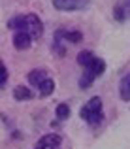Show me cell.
Masks as SVG:
<instances>
[{
  "label": "cell",
  "instance_id": "cell-8",
  "mask_svg": "<svg viewBox=\"0 0 130 149\" xmlns=\"http://www.w3.org/2000/svg\"><path fill=\"white\" fill-rule=\"evenodd\" d=\"M13 98L15 100H30L32 98V91H30L29 87H25V85H19V87H15L13 91Z\"/></svg>",
  "mask_w": 130,
  "mask_h": 149
},
{
  "label": "cell",
  "instance_id": "cell-16",
  "mask_svg": "<svg viewBox=\"0 0 130 149\" xmlns=\"http://www.w3.org/2000/svg\"><path fill=\"white\" fill-rule=\"evenodd\" d=\"M113 15H115L117 21H124V10H123L121 6H117L115 10H113Z\"/></svg>",
  "mask_w": 130,
  "mask_h": 149
},
{
  "label": "cell",
  "instance_id": "cell-9",
  "mask_svg": "<svg viewBox=\"0 0 130 149\" xmlns=\"http://www.w3.org/2000/svg\"><path fill=\"white\" fill-rule=\"evenodd\" d=\"M92 61H94V55L87 49L77 55V62H79V66H83V68H89V66L92 64Z\"/></svg>",
  "mask_w": 130,
  "mask_h": 149
},
{
  "label": "cell",
  "instance_id": "cell-14",
  "mask_svg": "<svg viewBox=\"0 0 130 149\" xmlns=\"http://www.w3.org/2000/svg\"><path fill=\"white\" fill-rule=\"evenodd\" d=\"M55 115H57V119H60V121L68 119V117H70V108L66 104H58L57 109H55Z\"/></svg>",
  "mask_w": 130,
  "mask_h": 149
},
{
  "label": "cell",
  "instance_id": "cell-6",
  "mask_svg": "<svg viewBox=\"0 0 130 149\" xmlns=\"http://www.w3.org/2000/svg\"><path fill=\"white\" fill-rule=\"evenodd\" d=\"M45 79H47V72H45V70H42V68H36V70H32V72H29V81H30V85H36V87H40V85H42Z\"/></svg>",
  "mask_w": 130,
  "mask_h": 149
},
{
  "label": "cell",
  "instance_id": "cell-7",
  "mask_svg": "<svg viewBox=\"0 0 130 149\" xmlns=\"http://www.w3.org/2000/svg\"><path fill=\"white\" fill-rule=\"evenodd\" d=\"M119 93H121V98H123L124 102H128V100H130V74H127V76L121 79Z\"/></svg>",
  "mask_w": 130,
  "mask_h": 149
},
{
  "label": "cell",
  "instance_id": "cell-17",
  "mask_svg": "<svg viewBox=\"0 0 130 149\" xmlns=\"http://www.w3.org/2000/svg\"><path fill=\"white\" fill-rule=\"evenodd\" d=\"M34 149H53V147H42V146H36Z\"/></svg>",
  "mask_w": 130,
  "mask_h": 149
},
{
  "label": "cell",
  "instance_id": "cell-10",
  "mask_svg": "<svg viewBox=\"0 0 130 149\" xmlns=\"http://www.w3.org/2000/svg\"><path fill=\"white\" fill-rule=\"evenodd\" d=\"M89 70L94 74V76H100V74H104V70H106V62L102 61V58H94L92 64L89 66Z\"/></svg>",
  "mask_w": 130,
  "mask_h": 149
},
{
  "label": "cell",
  "instance_id": "cell-15",
  "mask_svg": "<svg viewBox=\"0 0 130 149\" xmlns=\"http://www.w3.org/2000/svg\"><path fill=\"white\" fill-rule=\"evenodd\" d=\"M6 81H8V70H6V66H4V62H0V85H6Z\"/></svg>",
  "mask_w": 130,
  "mask_h": 149
},
{
  "label": "cell",
  "instance_id": "cell-12",
  "mask_svg": "<svg viewBox=\"0 0 130 149\" xmlns=\"http://www.w3.org/2000/svg\"><path fill=\"white\" fill-rule=\"evenodd\" d=\"M94 74L90 72L89 68H87V72L83 74V76H81V79H79V87L81 89H87V87H90V85H92V81H94Z\"/></svg>",
  "mask_w": 130,
  "mask_h": 149
},
{
  "label": "cell",
  "instance_id": "cell-11",
  "mask_svg": "<svg viewBox=\"0 0 130 149\" xmlns=\"http://www.w3.org/2000/svg\"><path fill=\"white\" fill-rule=\"evenodd\" d=\"M38 89H40V95H42V96H49L51 93H53V89H55L53 79H51V77H47V79L43 81V83H42Z\"/></svg>",
  "mask_w": 130,
  "mask_h": 149
},
{
  "label": "cell",
  "instance_id": "cell-4",
  "mask_svg": "<svg viewBox=\"0 0 130 149\" xmlns=\"http://www.w3.org/2000/svg\"><path fill=\"white\" fill-rule=\"evenodd\" d=\"M30 44H32V36H30L29 32H15V34H13V45H15L19 51L29 49Z\"/></svg>",
  "mask_w": 130,
  "mask_h": 149
},
{
  "label": "cell",
  "instance_id": "cell-5",
  "mask_svg": "<svg viewBox=\"0 0 130 149\" xmlns=\"http://www.w3.org/2000/svg\"><path fill=\"white\" fill-rule=\"evenodd\" d=\"M62 143V138L58 134H45L38 140L36 146H42V147H53V149H58Z\"/></svg>",
  "mask_w": 130,
  "mask_h": 149
},
{
  "label": "cell",
  "instance_id": "cell-3",
  "mask_svg": "<svg viewBox=\"0 0 130 149\" xmlns=\"http://www.w3.org/2000/svg\"><path fill=\"white\" fill-rule=\"evenodd\" d=\"M89 4V0H53V6L60 11H76L83 10Z\"/></svg>",
  "mask_w": 130,
  "mask_h": 149
},
{
  "label": "cell",
  "instance_id": "cell-13",
  "mask_svg": "<svg viewBox=\"0 0 130 149\" xmlns=\"http://www.w3.org/2000/svg\"><path fill=\"white\" fill-rule=\"evenodd\" d=\"M64 38L68 42H72V44H79L83 40V34L79 30H64Z\"/></svg>",
  "mask_w": 130,
  "mask_h": 149
},
{
  "label": "cell",
  "instance_id": "cell-1",
  "mask_svg": "<svg viewBox=\"0 0 130 149\" xmlns=\"http://www.w3.org/2000/svg\"><path fill=\"white\" fill-rule=\"evenodd\" d=\"M81 119L87 121V123L90 125H98L102 123V119H104V111H102V100L98 98V96H92L87 104L81 108L79 111Z\"/></svg>",
  "mask_w": 130,
  "mask_h": 149
},
{
  "label": "cell",
  "instance_id": "cell-2",
  "mask_svg": "<svg viewBox=\"0 0 130 149\" xmlns=\"http://www.w3.org/2000/svg\"><path fill=\"white\" fill-rule=\"evenodd\" d=\"M25 19H26L25 32H29L30 36H32V40L40 38V36H42V32H43V25H42L40 17H38L36 13H29V15H25Z\"/></svg>",
  "mask_w": 130,
  "mask_h": 149
}]
</instances>
